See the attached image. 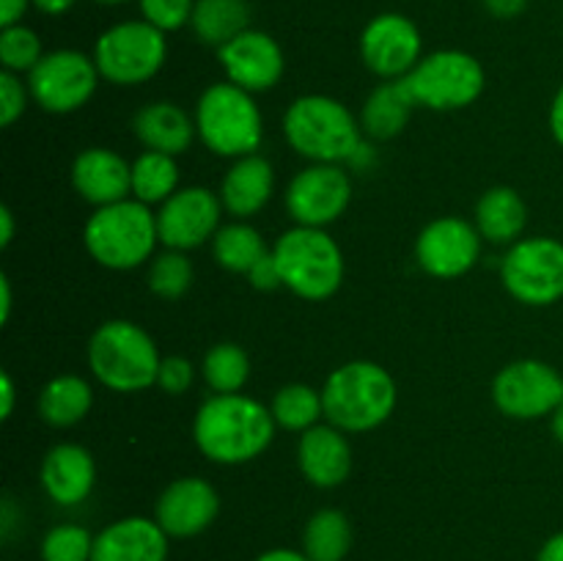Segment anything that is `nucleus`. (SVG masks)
<instances>
[{"label":"nucleus","mask_w":563,"mask_h":561,"mask_svg":"<svg viewBox=\"0 0 563 561\" xmlns=\"http://www.w3.org/2000/svg\"><path fill=\"white\" fill-rule=\"evenodd\" d=\"M273 410L245 394H212L196 413L192 440L209 462L245 465L262 457L275 438Z\"/></svg>","instance_id":"obj_1"},{"label":"nucleus","mask_w":563,"mask_h":561,"mask_svg":"<svg viewBox=\"0 0 563 561\" xmlns=\"http://www.w3.org/2000/svg\"><path fill=\"white\" fill-rule=\"evenodd\" d=\"M284 135L311 163H355L363 148V127L339 99L328 94L297 97L284 113Z\"/></svg>","instance_id":"obj_2"},{"label":"nucleus","mask_w":563,"mask_h":561,"mask_svg":"<svg viewBox=\"0 0 563 561\" xmlns=\"http://www.w3.org/2000/svg\"><path fill=\"white\" fill-rule=\"evenodd\" d=\"M396 380L374 361L341 363L322 385L324 418L346 435L372 432L396 410Z\"/></svg>","instance_id":"obj_3"},{"label":"nucleus","mask_w":563,"mask_h":561,"mask_svg":"<svg viewBox=\"0 0 563 561\" xmlns=\"http://www.w3.org/2000/svg\"><path fill=\"white\" fill-rule=\"evenodd\" d=\"M88 369L99 385L115 394H141L157 385V344L141 324L130 319H108L91 333L86 346Z\"/></svg>","instance_id":"obj_4"},{"label":"nucleus","mask_w":563,"mask_h":561,"mask_svg":"<svg viewBox=\"0 0 563 561\" xmlns=\"http://www.w3.org/2000/svg\"><path fill=\"white\" fill-rule=\"evenodd\" d=\"M86 251L97 264L108 270H135L152 262L157 248V215L137 198L108 204L93 209L82 229Z\"/></svg>","instance_id":"obj_5"},{"label":"nucleus","mask_w":563,"mask_h":561,"mask_svg":"<svg viewBox=\"0 0 563 561\" xmlns=\"http://www.w3.org/2000/svg\"><path fill=\"white\" fill-rule=\"evenodd\" d=\"M192 119L201 143L218 157H247L256 154L264 141V119L256 99L229 80L203 88Z\"/></svg>","instance_id":"obj_6"},{"label":"nucleus","mask_w":563,"mask_h":561,"mask_svg":"<svg viewBox=\"0 0 563 561\" xmlns=\"http://www.w3.org/2000/svg\"><path fill=\"white\" fill-rule=\"evenodd\" d=\"M280 278L291 295L308 302L330 300L344 280V253L324 229L295 226L273 245Z\"/></svg>","instance_id":"obj_7"},{"label":"nucleus","mask_w":563,"mask_h":561,"mask_svg":"<svg viewBox=\"0 0 563 561\" xmlns=\"http://www.w3.org/2000/svg\"><path fill=\"white\" fill-rule=\"evenodd\" d=\"M91 58L102 80L113 86H143L165 66L168 42L165 33L146 20L115 22L97 38Z\"/></svg>","instance_id":"obj_8"},{"label":"nucleus","mask_w":563,"mask_h":561,"mask_svg":"<svg viewBox=\"0 0 563 561\" xmlns=\"http://www.w3.org/2000/svg\"><path fill=\"white\" fill-rule=\"evenodd\" d=\"M405 82L418 108L462 110L482 97L487 75L482 61L465 50H438L423 55Z\"/></svg>","instance_id":"obj_9"},{"label":"nucleus","mask_w":563,"mask_h":561,"mask_svg":"<svg viewBox=\"0 0 563 561\" xmlns=\"http://www.w3.org/2000/svg\"><path fill=\"white\" fill-rule=\"evenodd\" d=\"M504 289L531 308L563 300V242L555 237H522L500 262Z\"/></svg>","instance_id":"obj_10"},{"label":"nucleus","mask_w":563,"mask_h":561,"mask_svg":"<svg viewBox=\"0 0 563 561\" xmlns=\"http://www.w3.org/2000/svg\"><path fill=\"white\" fill-rule=\"evenodd\" d=\"M99 69L93 58L80 50H53L27 72L31 99L47 113H75L91 102L99 86Z\"/></svg>","instance_id":"obj_11"},{"label":"nucleus","mask_w":563,"mask_h":561,"mask_svg":"<svg viewBox=\"0 0 563 561\" xmlns=\"http://www.w3.org/2000/svg\"><path fill=\"white\" fill-rule=\"evenodd\" d=\"M493 402L504 416L517 421L553 416L563 402V374L537 358H522L495 374Z\"/></svg>","instance_id":"obj_12"},{"label":"nucleus","mask_w":563,"mask_h":561,"mask_svg":"<svg viewBox=\"0 0 563 561\" xmlns=\"http://www.w3.org/2000/svg\"><path fill=\"white\" fill-rule=\"evenodd\" d=\"M352 201V179L341 165L311 163L291 176L286 187V209L295 226L324 229L346 212Z\"/></svg>","instance_id":"obj_13"},{"label":"nucleus","mask_w":563,"mask_h":561,"mask_svg":"<svg viewBox=\"0 0 563 561\" xmlns=\"http://www.w3.org/2000/svg\"><path fill=\"white\" fill-rule=\"evenodd\" d=\"M223 201L209 187H179L157 209L159 242L170 251H192L212 242L220 229Z\"/></svg>","instance_id":"obj_14"},{"label":"nucleus","mask_w":563,"mask_h":561,"mask_svg":"<svg viewBox=\"0 0 563 561\" xmlns=\"http://www.w3.org/2000/svg\"><path fill=\"white\" fill-rule=\"evenodd\" d=\"M482 242L476 223L445 215L423 226L416 240V262L432 278H462L476 267L482 256Z\"/></svg>","instance_id":"obj_15"},{"label":"nucleus","mask_w":563,"mask_h":561,"mask_svg":"<svg viewBox=\"0 0 563 561\" xmlns=\"http://www.w3.org/2000/svg\"><path fill=\"white\" fill-rule=\"evenodd\" d=\"M361 58L372 75L401 80L423 58V38L416 22L405 14H379L363 28Z\"/></svg>","instance_id":"obj_16"},{"label":"nucleus","mask_w":563,"mask_h":561,"mask_svg":"<svg viewBox=\"0 0 563 561\" xmlns=\"http://www.w3.org/2000/svg\"><path fill=\"white\" fill-rule=\"evenodd\" d=\"M218 58L225 72V80L251 94L275 88L286 72L280 44L269 33L256 31V28H247L245 33L231 38L225 47L218 50Z\"/></svg>","instance_id":"obj_17"},{"label":"nucleus","mask_w":563,"mask_h":561,"mask_svg":"<svg viewBox=\"0 0 563 561\" xmlns=\"http://www.w3.org/2000/svg\"><path fill=\"white\" fill-rule=\"evenodd\" d=\"M220 515V495L207 479L181 476L159 493L154 520L170 539H192Z\"/></svg>","instance_id":"obj_18"},{"label":"nucleus","mask_w":563,"mask_h":561,"mask_svg":"<svg viewBox=\"0 0 563 561\" xmlns=\"http://www.w3.org/2000/svg\"><path fill=\"white\" fill-rule=\"evenodd\" d=\"M71 185L82 201L108 207L132 198V165L113 148H82L71 163Z\"/></svg>","instance_id":"obj_19"},{"label":"nucleus","mask_w":563,"mask_h":561,"mask_svg":"<svg viewBox=\"0 0 563 561\" xmlns=\"http://www.w3.org/2000/svg\"><path fill=\"white\" fill-rule=\"evenodd\" d=\"M297 465L313 487H341L352 473L350 438L333 424H317L306 429L297 440Z\"/></svg>","instance_id":"obj_20"},{"label":"nucleus","mask_w":563,"mask_h":561,"mask_svg":"<svg viewBox=\"0 0 563 561\" xmlns=\"http://www.w3.org/2000/svg\"><path fill=\"white\" fill-rule=\"evenodd\" d=\"M170 537L154 517L130 515L93 537L91 561H165Z\"/></svg>","instance_id":"obj_21"},{"label":"nucleus","mask_w":563,"mask_h":561,"mask_svg":"<svg viewBox=\"0 0 563 561\" xmlns=\"http://www.w3.org/2000/svg\"><path fill=\"white\" fill-rule=\"evenodd\" d=\"M44 495L58 506H80L97 484V465L91 451L80 443H58L44 454L38 471Z\"/></svg>","instance_id":"obj_22"},{"label":"nucleus","mask_w":563,"mask_h":561,"mask_svg":"<svg viewBox=\"0 0 563 561\" xmlns=\"http://www.w3.org/2000/svg\"><path fill=\"white\" fill-rule=\"evenodd\" d=\"M275 193L273 163L262 154H247L234 160L220 182V201L223 209L236 220H247L262 212Z\"/></svg>","instance_id":"obj_23"},{"label":"nucleus","mask_w":563,"mask_h":561,"mask_svg":"<svg viewBox=\"0 0 563 561\" xmlns=\"http://www.w3.org/2000/svg\"><path fill=\"white\" fill-rule=\"evenodd\" d=\"M132 132L137 141L146 146V152H163L170 157H179L196 141V119L187 116L176 102L159 99L148 102L132 116Z\"/></svg>","instance_id":"obj_24"},{"label":"nucleus","mask_w":563,"mask_h":561,"mask_svg":"<svg viewBox=\"0 0 563 561\" xmlns=\"http://www.w3.org/2000/svg\"><path fill=\"white\" fill-rule=\"evenodd\" d=\"M476 229L484 242L493 245H515L522 240L528 226V204L515 187H489L476 204Z\"/></svg>","instance_id":"obj_25"},{"label":"nucleus","mask_w":563,"mask_h":561,"mask_svg":"<svg viewBox=\"0 0 563 561\" xmlns=\"http://www.w3.org/2000/svg\"><path fill=\"white\" fill-rule=\"evenodd\" d=\"M416 108L418 105L412 99L410 88H407L405 77L401 80H385L363 102L361 127L374 141H390V138L405 130Z\"/></svg>","instance_id":"obj_26"},{"label":"nucleus","mask_w":563,"mask_h":561,"mask_svg":"<svg viewBox=\"0 0 563 561\" xmlns=\"http://www.w3.org/2000/svg\"><path fill=\"white\" fill-rule=\"evenodd\" d=\"M93 405V391L88 380L80 374H58L49 380L38 394V416L49 424V427H75L88 416Z\"/></svg>","instance_id":"obj_27"},{"label":"nucleus","mask_w":563,"mask_h":561,"mask_svg":"<svg viewBox=\"0 0 563 561\" xmlns=\"http://www.w3.org/2000/svg\"><path fill=\"white\" fill-rule=\"evenodd\" d=\"M190 28L203 44L220 50L251 28V3L247 0H196Z\"/></svg>","instance_id":"obj_28"},{"label":"nucleus","mask_w":563,"mask_h":561,"mask_svg":"<svg viewBox=\"0 0 563 561\" xmlns=\"http://www.w3.org/2000/svg\"><path fill=\"white\" fill-rule=\"evenodd\" d=\"M355 534L350 517L341 509H319L302 528V553L311 561H344L350 556Z\"/></svg>","instance_id":"obj_29"},{"label":"nucleus","mask_w":563,"mask_h":561,"mask_svg":"<svg viewBox=\"0 0 563 561\" xmlns=\"http://www.w3.org/2000/svg\"><path fill=\"white\" fill-rule=\"evenodd\" d=\"M179 190V165L176 157L163 152H143L132 163V198L146 207L165 204Z\"/></svg>","instance_id":"obj_30"},{"label":"nucleus","mask_w":563,"mask_h":561,"mask_svg":"<svg viewBox=\"0 0 563 561\" xmlns=\"http://www.w3.org/2000/svg\"><path fill=\"white\" fill-rule=\"evenodd\" d=\"M267 253L264 237L258 234L256 226L245 223V220H234V223L220 226L218 234L212 240V256L229 273L247 275V270Z\"/></svg>","instance_id":"obj_31"},{"label":"nucleus","mask_w":563,"mask_h":561,"mask_svg":"<svg viewBox=\"0 0 563 561\" xmlns=\"http://www.w3.org/2000/svg\"><path fill=\"white\" fill-rule=\"evenodd\" d=\"M201 374L214 394H242L251 380V358L234 341H220L203 355Z\"/></svg>","instance_id":"obj_32"},{"label":"nucleus","mask_w":563,"mask_h":561,"mask_svg":"<svg viewBox=\"0 0 563 561\" xmlns=\"http://www.w3.org/2000/svg\"><path fill=\"white\" fill-rule=\"evenodd\" d=\"M273 410L275 424L289 432H306V429L317 427L319 418H324V402L322 391L311 388L306 383H289L278 388L273 396Z\"/></svg>","instance_id":"obj_33"},{"label":"nucleus","mask_w":563,"mask_h":561,"mask_svg":"<svg viewBox=\"0 0 563 561\" xmlns=\"http://www.w3.org/2000/svg\"><path fill=\"white\" fill-rule=\"evenodd\" d=\"M196 280V267L185 251H163L148 262L146 284L163 300H179L190 292Z\"/></svg>","instance_id":"obj_34"},{"label":"nucleus","mask_w":563,"mask_h":561,"mask_svg":"<svg viewBox=\"0 0 563 561\" xmlns=\"http://www.w3.org/2000/svg\"><path fill=\"white\" fill-rule=\"evenodd\" d=\"M93 537L86 526L77 522H58L42 539V561H91Z\"/></svg>","instance_id":"obj_35"},{"label":"nucleus","mask_w":563,"mask_h":561,"mask_svg":"<svg viewBox=\"0 0 563 561\" xmlns=\"http://www.w3.org/2000/svg\"><path fill=\"white\" fill-rule=\"evenodd\" d=\"M44 58L42 38L27 25H9L0 31V64L5 72L27 75Z\"/></svg>","instance_id":"obj_36"},{"label":"nucleus","mask_w":563,"mask_h":561,"mask_svg":"<svg viewBox=\"0 0 563 561\" xmlns=\"http://www.w3.org/2000/svg\"><path fill=\"white\" fill-rule=\"evenodd\" d=\"M137 3H141L143 20L163 33L190 25L192 9H196V0H137Z\"/></svg>","instance_id":"obj_37"},{"label":"nucleus","mask_w":563,"mask_h":561,"mask_svg":"<svg viewBox=\"0 0 563 561\" xmlns=\"http://www.w3.org/2000/svg\"><path fill=\"white\" fill-rule=\"evenodd\" d=\"M27 99H31L27 82H22V77L14 72H0V124L11 127L16 119H22Z\"/></svg>","instance_id":"obj_38"},{"label":"nucleus","mask_w":563,"mask_h":561,"mask_svg":"<svg viewBox=\"0 0 563 561\" xmlns=\"http://www.w3.org/2000/svg\"><path fill=\"white\" fill-rule=\"evenodd\" d=\"M196 383V366H192L187 358L181 355H168L163 358L159 363V374H157V388L165 391L170 396H181L192 388Z\"/></svg>","instance_id":"obj_39"},{"label":"nucleus","mask_w":563,"mask_h":561,"mask_svg":"<svg viewBox=\"0 0 563 561\" xmlns=\"http://www.w3.org/2000/svg\"><path fill=\"white\" fill-rule=\"evenodd\" d=\"M247 280H251L253 289H258V292H273V289H278V286H284L280 267H278V262H275L273 251L264 253V256L258 258L251 270H247Z\"/></svg>","instance_id":"obj_40"},{"label":"nucleus","mask_w":563,"mask_h":561,"mask_svg":"<svg viewBox=\"0 0 563 561\" xmlns=\"http://www.w3.org/2000/svg\"><path fill=\"white\" fill-rule=\"evenodd\" d=\"M484 9L498 20H515L528 9V0H484Z\"/></svg>","instance_id":"obj_41"},{"label":"nucleus","mask_w":563,"mask_h":561,"mask_svg":"<svg viewBox=\"0 0 563 561\" xmlns=\"http://www.w3.org/2000/svg\"><path fill=\"white\" fill-rule=\"evenodd\" d=\"M27 6H33L31 0H0V25L3 28L20 25Z\"/></svg>","instance_id":"obj_42"},{"label":"nucleus","mask_w":563,"mask_h":561,"mask_svg":"<svg viewBox=\"0 0 563 561\" xmlns=\"http://www.w3.org/2000/svg\"><path fill=\"white\" fill-rule=\"evenodd\" d=\"M550 132H553L555 143L563 148V82L555 91L553 105H550Z\"/></svg>","instance_id":"obj_43"},{"label":"nucleus","mask_w":563,"mask_h":561,"mask_svg":"<svg viewBox=\"0 0 563 561\" xmlns=\"http://www.w3.org/2000/svg\"><path fill=\"white\" fill-rule=\"evenodd\" d=\"M14 380H11L9 372H0V396H3V405H0V418H11V413H14Z\"/></svg>","instance_id":"obj_44"},{"label":"nucleus","mask_w":563,"mask_h":561,"mask_svg":"<svg viewBox=\"0 0 563 561\" xmlns=\"http://www.w3.org/2000/svg\"><path fill=\"white\" fill-rule=\"evenodd\" d=\"M537 561H563V531L544 539V544L537 553Z\"/></svg>","instance_id":"obj_45"},{"label":"nucleus","mask_w":563,"mask_h":561,"mask_svg":"<svg viewBox=\"0 0 563 561\" xmlns=\"http://www.w3.org/2000/svg\"><path fill=\"white\" fill-rule=\"evenodd\" d=\"M253 561H311L302 550H291V548H273L258 553Z\"/></svg>","instance_id":"obj_46"},{"label":"nucleus","mask_w":563,"mask_h":561,"mask_svg":"<svg viewBox=\"0 0 563 561\" xmlns=\"http://www.w3.org/2000/svg\"><path fill=\"white\" fill-rule=\"evenodd\" d=\"M31 3L36 6V9L42 11V14L60 16V14H66V11H69L71 6L77 3V0H31Z\"/></svg>","instance_id":"obj_47"},{"label":"nucleus","mask_w":563,"mask_h":561,"mask_svg":"<svg viewBox=\"0 0 563 561\" xmlns=\"http://www.w3.org/2000/svg\"><path fill=\"white\" fill-rule=\"evenodd\" d=\"M11 240H14V212L0 207V248H9Z\"/></svg>","instance_id":"obj_48"},{"label":"nucleus","mask_w":563,"mask_h":561,"mask_svg":"<svg viewBox=\"0 0 563 561\" xmlns=\"http://www.w3.org/2000/svg\"><path fill=\"white\" fill-rule=\"evenodd\" d=\"M11 306H14V297H11V280L5 275H0V322H9L11 319Z\"/></svg>","instance_id":"obj_49"},{"label":"nucleus","mask_w":563,"mask_h":561,"mask_svg":"<svg viewBox=\"0 0 563 561\" xmlns=\"http://www.w3.org/2000/svg\"><path fill=\"white\" fill-rule=\"evenodd\" d=\"M553 435H555V440H559V443L563 446V402L559 405V410L553 413Z\"/></svg>","instance_id":"obj_50"},{"label":"nucleus","mask_w":563,"mask_h":561,"mask_svg":"<svg viewBox=\"0 0 563 561\" xmlns=\"http://www.w3.org/2000/svg\"><path fill=\"white\" fill-rule=\"evenodd\" d=\"M93 3H102V6H121V3H130V0H93Z\"/></svg>","instance_id":"obj_51"}]
</instances>
